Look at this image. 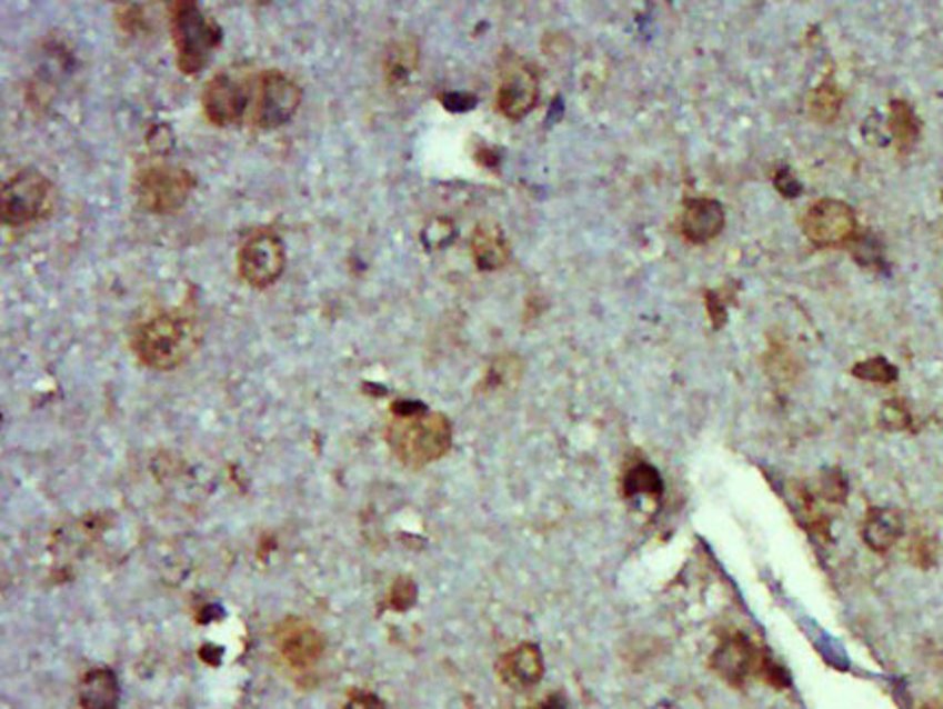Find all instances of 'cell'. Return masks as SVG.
Wrapping results in <instances>:
<instances>
[{
	"mask_svg": "<svg viewBox=\"0 0 943 709\" xmlns=\"http://www.w3.org/2000/svg\"><path fill=\"white\" fill-rule=\"evenodd\" d=\"M387 442L393 455L409 468H424L441 459L452 446V425L422 402L400 400L391 407Z\"/></svg>",
	"mask_w": 943,
	"mask_h": 709,
	"instance_id": "6da1fadb",
	"label": "cell"
},
{
	"mask_svg": "<svg viewBox=\"0 0 943 709\" xmlns=\"http://www.w3.org/2000/svg\"><path fill=\"white\" fill-rule=\"evenodd\" d=\"M202 341V328L195 314L187 310H168L154 314L137 326L132 332V352L157 371L178 369L187 358L198 350Z\"/></svg>",
	"mask_w": 943,
	"mask_h": 709,
	"instance_id": "7a4b0ae2",
	"label": "cell"
},
{
	"mask_svg": "<svg viewBox=\"0 0 943 709\" xmlns=\"http://www.w3.org/2000/svg\"><path fill=\"white\" fill-rule=\"evenodd\" d=\"M175 62L180 73L195 76L207 67V60L222 42V27L202 11L198 2L178 0L168 4Z\"/></svg>",
	"mask_w": 943,
	"mask_h": 709,
	"instance_id": "3957f363",
	"label": "cell"
},
{
	"mask_svg": "<svg viewBox=\"0 0 943 709\" xmlns=\"http://www.w3.org/2000/svg\"><path fill=\"white\" fill-rule=\"evenodd\" d=\"M711 670L733 688H742L751 677L772 688H787V672L744 632L726 635L711 655Z\"/></svg>",
	"mask_w": 943,
	"mask_h": 709,
	"instance_id": "277c9868",
	"label": "cell"
},
{
	"mask_svg": "<svg viewBox=\"0 0 943 709\" xmlns=\"http://www.w3.org/2000/svg\"><path fill=\"white\" fill-rule=\"evenodd\" d=\"M51 207V182L40 170L24 168L7 178L0 193V218L4 227H24L47 216Z\"/></svg>",
	"mask_w": 943,
	"mask_h": 709,
	"instance_id": "5b68a950",
	"label": "cell"
},
{
	"mask_svg": "<svg viewBox=\"0 0 943 709\" xmlns=\"http://www.w3.org/2000/svg\"><path fill=\"white\" fill-rule=\"evenodd\" d=\"M303 89L283 71H261L255 82V97L251 106V123L259 130H274L285 126L299 110Z\"/></svg>",
	"mask_w": 943,
	"mask_h": 709,
	"instance_id": "8992f818",
	"label": "cell"
},
{
	"mask_svg": "<svg viewBox=\"0 0 943 709\" xmlns=\"http://www.w3.org/2000/svg\"><path fill=\"white\" fill-rule=\"evenodd\" d=\"M258 76L222 71L204 87L202 110L204 117L215 128H227L240 123L247 114H251L253 97H255Z\"/></svg>",
	"mask_w": 943,
	"mask_h": 709,
	"instance_id": "52a82bcc",
	"label": "cell"
},
{
	"mask_svg": "<svg viewBox=\"0 0 943 709\" xmlns=\"http://www.w3.org/2000/svg\"><path fill=\"white\" fill-rule=\"evenodd\" d=\"M193 187V174L173 166H148L134 180L139 204L157 216H172L180 211L187 204Z\"/></svg>",
	"mask_w": 943,
	"mask_h": 709,
	"instance_id": "ba28073f",
	"label": "cell"
},
{
	"mask_svg": "<svg viewBox=\"0 0 943 709\" xmlns=\"http://www.w3.org/2000/svg\"><path fill=\"white\" fill-rule=\"evenodd\" d=\"M238 270L251 288H270L285 270L283 240L270 229L249 233L238 251Z\"/></svg>",
	"mask_w": 943,
	"mask_h": 709,
	"instance_id": "9c48e42d",
	"label": "cell"
},
{
	"mask_svg": "<svg viewBox=\"0 0 943 709\" xmlns=\"http://www.w3.org/2000/svg\"><path fill=\"white\" fill-rule=\"evenodd\" d=\"M803 233L819 249H839L856 240V211L836 198L814 202L803 216Z\"/></svg>",
	"mask_w": 943,
	"mask_h": 709,
	"instance_id": "30bf717a",
	"label": "cell"
},
{
	"mask_svg": "<svg viewBox=\"0 0 943 709\" xmlns=\"http://www.w3.org/2000/svg\"><path fill=\"white\" fill-rule=\"evenodd\" d=\"M538 101V73L524 60L510 56L501 60L499 69V89H496V110L518 121L522 119Z\"/></svg>",
	"mask_w": 943,
	"mask_h": 709,
	"instance_id": "8fae6325",
	"label": "cell"
},
{
	"mask_svg": "<svg viewBox=\"0 0 943 709\" xmlns=\"http://www.w3.org/2000/svg\"><path fill=\"white\" fill-rule=\"evenodd\" d=\"M277 650L290 670L308 672L321 661L325 639L312 623L288 620L277 628Z\"/></svg>",
	"mask_w": 943,
	"mask_h": 709,
	"instance_id": "7c38bea8",
	"label": "cell"
},
{
	"mask_svg": "<svg viewBox=\"0 0 943 709\" xmlns=\"http://www.w3.org/2000/svg\"><path fill=\"white\" fill-rule=\"evenodd\" d=\"M726 222L724 207L713 198H689L681 216V233L691 244L715 240Z\"/></svg>",
	"mask_w": 943,
	"mask_h": 709,
	"instance_id": "4fadbf2b",
	"label": "cell"
},
{
	"mask_svg": "<svg viewBox=\"0 0 943 709\" xmlns=\"http://www.w3.org/2000/svg\"><path fill=\"white\" fill-rule=\"evenodd\" d=\"M496 672L501 681L512 690H529L540 683L544 675V659L535 643H520L514 650L505 652L499 663Z\"/></svg>",
	"mask_w": 943,
	"mask_h": 709,
	"instance_id": "5bb4252c",
	"label": "cell"
},
{
	"mask_svg": "<svg viewBox=\"0 0 943 709\" xmlns=\"http://www.w3.org/2000/svg\"><path fill=\"white\" fill-rule=\"evenodd\" d=\"M470 249H472L474 264L483 272L501 270L512 258L510 240H508L503 227L496 224L494 220H483V222L476 224V229L472 233Z\"/></svg>",
	"mask_w": 943,
	"mask_h": 709,
	"instance_id": "9a60e30c",
	"label": "cell"
},
{
	"mask_svg": "<svg viewBox=\"0 0 943 709\" xmlns=\"http://www.w3.org/2000/svg\"><path fill=\"white\" fill-rule=\"evenodd\" d=\"M904 533V519L893 508H871L862 521V540L871 551L886 553Z\"/></svg>",
	"mask_w": 943,
	"mask_h": 709,
	"instance_id": "2e32d148",
	"label": "cell"
},
{
	"mask_svg": "<svg viewBox=\"0 0 943 709\" xmlns=\"http://www.w3.org/2000/svg\"><path fill=\"white\" fill-rule=\"evenodd\" d=\"M119 681L117 675L108 668L90 670L80 683V708L82 709H119Z\"/></svg>",
	"mask_w": 943,
	"mask_h": 709,
	"instance_id": "e0dca14e",
	"label": "cell"
},
{
	"mask_svg": "<svg viewBox=\"0 0 943 709\" xmlns=\"http://www.w3.org/2000/svg\"><path fill=\"white\" fill-rule=\"evenodd\" d=\"M420 49L413 40H398L389 47L384 56V78L391 87H402L409 82L411 73L418 69Z\"/></svg>",
	"mask_w": 943,
	"mask_h": 709,
	"instance_id": "ac0fdd59",
	"label": "cell"
},
{
	"mask_svg": "<svg viewBox=\"0 0 943 709\" xmlns=\"http://www.w3.org/2000/svg\"><path fill=\"white\" fill-rule=\"evenodd\" d=\"M621 490H623L625 499L641 497V495L661 497L663 495V479L652 463L636 461L625 470L623 481H621Z\"/></svg>",
	"mask_w": 943,
	"mask_h": 709,
	"instance_id": "d6986e66",
	"label": "cell"
},
{
	"mask_svg": "<svg viewBox=\"0 0 943 709\" xmlns=\"http://www.w3.org/2000/svg\"><path fill=\"white\" fill-rule=\"evenodd\" d=\"M889 126H891L893 141L897 143L900 150H911L915 146V141L920 139L922 123H920L915 110L906 101H893L891 103Z\"/></svg>",
	"mask_w": 943,
	"mask_h": 709,
	"instance_id": "ffe728a7",
	"label": "cell"
},
{
	"mask_svg": "<svg viewBox=\"0 0 943 709\" xmlns=\"http://www.w3.org/2000/svg\"><path fill=\"white\" fill-rule=\"evenodd\" d=\"M810 114L821 123L836 121L841 106H843V92L834 82H823L819 89L810 94Z\"/></svg>",
	"mask_w": 943,
	"mask_h": 709,
	"instance_id": "44dd1931",
	"label": "cell"
},
{
	"mask_svg": "<svg viewBox=\"0 0 943 709\" xmlns=\"http://www.w3.org/2000/svg\"><path fill=\"white\" fill-rule=\"evenodd\" d=\"M852 373L856 378H860V380L880 382V385H891V382L897 380V369L886 358H882V356H873V358L860 360L857 365H854Z\"/></svg>",
	"mask_w": 943,
	"mask_h": 709,
	"instance_id": "7402d4cb",
	"label": "cell"
},
{
	"mask_svg": "<svg viewBox=\"0 0 943 709\" xmlns=\"http://www.w3.org/2000/svg\"><path fill=\"white\" fill-rule=\"evenodd\" d=\"M940 542L931 533H913L909 542V560L920 569H931L937 562Z\"/></svg>",
	"mask_w": 943,
	"mask_h": 709,
	"instance_id": "603a6c76",
	"label": "cell"
},
{
	"mask_svg": "<svg viewBox=\"0 0 943 709\" xmlns=\"http://www.w3.org/2000/svg\"><path fill=\"white\" fill-rule=\"evenodd\" d=\"M880 425L886 431H906L911 427V411L900 400H889L880 411Z\"/></svg>",
	"mask_w": 943,
	"mask_h": 709,
	"instance_id": "cb8c5ba5",
	"label": "cell"
},
{
	"mask_svg": "<svg viewBox=\"0 0 943 709\" xmlns=\"http://www.w3.org/2000/svg\"><path fill=\"white\" fill-rule=\"evenodd\" d=\"M821 497L830 503H843L847 499V481L841 470H827L821 477Z\"/></svg>",
	"mask_w": 943,
	"mask_h": 709,
	"instance_id": "d4e9b609",
	"label": "cell"
},
{
	"mask_svg": "<svg viewBox=\"0 0 943 709\" xmlns=\"http://www.w3.org/2000/svg\"><path fill=\"white\" fill-rule=\"evenodd\" d=\"M415 598H418V589H415V585H413L411 580L402 578V580H398V582H395V587H393V591H391V607H393L395 611H407V609L415 602Z\"/></svg>",
	"mask_w": 943,
	"mask_h": 709,
	"instance_id": "484cf974",
	"label": "cell"
},
{
	"mask_svg": "<svg viewBox=\"0 0 943 709\" xmlns=\"http://www.w3.org/2000/svg\"><path fill=\"white\" fill-rule=\"evenodd\" d=\"M141 13H143V9H141L139 4H119V7H117V20H119V27H121L123 31H137V29L143 24Z\"/></svg>",
	"mask_w": 943,
	"mask_h": 709,
	"instance_id": "4316f807",
	"label": "cell"
},
{
	"mask_svg": "<svg viewBox=\"0 0 943 709\" xmlns=\"http://www.w3.org/2000/svg\"><path fill=\"white\" fill-rule=\"evenodd\" d=\"M774 187H776V189H779V193H781V196H785V198H796V196L803 191L801 182H799L796 178L792 177V172H790L787 168H783V170H779V172H776V177H774Z\"/></svg>",
	"mask_w": 943,
	"mask_h": 709,
	"instance_id": "83f0119b",
	"label": "cell"
},
{
	"mask_svg": "<svg viewBox=\"0 0 943 709\" xmlns=\"http://www.w3.org/2000/svg\"><path fill=\"white\" fill-rule=\"evenodd\" d=\"M441 103L452 112H465V110L476 106V99L472 94H465V92H445L441 97Z\"/></svg>",
	"mask_w": 943,
	"mask_h": 709,
	"instance_id": "f1b7e54d",
	"label": "cell"
},
{
	"mask_svg": "<svg viewBox=\"0 0 943 709\" xmlns=\"http://www.w3.org/2000/svg\"><path fill=\"white\" fill-rule=\"evenodd\" d=\"M706 310L711 314V321L715 328H722L726 321V306L724 299L718 292H706Z\"/></svg>",
	"mask_w": 943,
	"mask_h": 709,
	"instance_id": "f546056e",
	"label": "cell"
},
{
	"mask_svg": "<svg viewBox=\"0 0 943 709\" xmlns=\"http://www.w3.org/2000/svg\"><path fill=\"white\" fill-rule=\"evenodd\" d=\"M343 709H387L384 701L371 692H355Z\"/></svg>",
	"mask_w": 943,
	"mask_h": 709,
	"instance_id": "4dcf8cb0",
	"label": "cell"
},
{
	"mask_svg": "<svg viewBox=\"0 0 943 709\" xmlns=\"http://www.w3.org/2000/svg\"><path fill=\"white\" fill-rule=\"evenodd\" d=\"M538 709H569V703H566V699L562 697V695H549Z\"/></svg>",
	"mask_w": 943,
	"mask_h": 709,
	"instance_id": "1f68e13d",
	"label": "cell"
},
{
	"mask_svg": "<svg viewBox=\"0 0 943 709\" xmlns=\"http://www.w3.org/2000/svg\"><path fill=\"white\" fill-rule=\"evenodd\" d=\"M152 132H154V130H152ZM157 132H159V134H165V137L170 134V130H168V128H157ZM157 132H154V134H157ZM157 146H159V148L163 146V150H168V148H170L168 143H163V139H157Z\"/></svg>",
	"mask_w": 943,
	"mask_h": 709,
	"instance_id": "d6a6232c",
	"label": "cell"
}]
</instances>
